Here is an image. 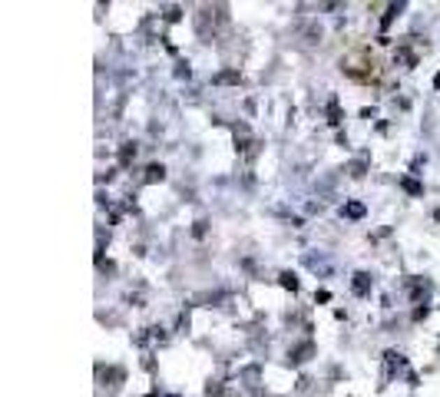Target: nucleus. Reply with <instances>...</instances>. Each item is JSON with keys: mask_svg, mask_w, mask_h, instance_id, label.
Listing matches in <instances>:
<instances>
[{"mask_svg": "<svg viewBox=\"0 0 440 397\" xmlns=\"http://www.w3.org/2000/svg\"><path fill=\"white\" fill-rule=\"evenodd\" d=\"M367 288H371V278H367L365 272H358L354 275V291H358V295H367Z\"/></svg>", "mask_w": 440, "mask_h": 397, "instance_id": "1", "label": "nucleus"}, {"mask_svg": "<svg viewBox=\"0 0 440 397\" xmlns=\"http://www.w3.org/2000/svg\"><path fill=\"white\" fill-rule=\"evenodd\" d=\"M344 215H348V219H361V215H365V205H361V202H348V205H344Z\"/></svg>", "mask_w": 440, "mask_h": 397, "instance_id": "2", "label": "nucleus"}, {"mask_svg": "<svg viewBox=\"0 0 440 397\" xmlns=\"http://www.w3.org/2000/svg\"><path fill=\"white\" fill-rule=\"evenodd\" d=\"M404 189H407V192H414V196H417V192H420V186H417L414 179H404Z\"/></svg>", "mask_w": 440, "mask_h": 397, "instance_id": "3", "label": "nucleus"}, {"mask_svg": "<svg viewBox=\"0 0 440 397\" xmlns=\"http://www.w3.org/2000/svg\"><path fill=\"white\" fill-rule=\"evenodd\" d=\"M434 87H437V89H440V73H437V80H434Z\"/></svg>", "mask_w": 440, "mask_h": 397, "instance_id": "4", "label": "nucleus"}]
</instances>
